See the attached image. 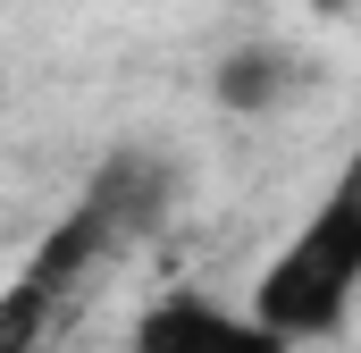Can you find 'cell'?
Masks as SVG:
<instances>
[{
    "mask_svg": "<svg viewBox=\"0 0 361 353\" xmlns=\"http://www.w3.org/2000/svg\"><path fill=\"white\" fill-rule=\"evenodd\" d=\"M353 303H361V152L311 202V219L294 227V244L252 277V303L244 311L269 337H286L294 353H311V345H328V337H345Z\"/></svg>",
    "mask_w": 361,
    "mask_h": 353,
    "instance_id": "6da1fadb",
    "label": "cell"
},
{
    "mask_svg": "<svg viewBox=\"0 0 361 353\" xmlns=\"http://www.w3.org/2000/svg\"><path fill=\"white\" fill-rule=\"evenodd\" d=\"M59 311H68V294H59L51 277L17 269V277L0 286V353H42L51 328H59Z\"/></svg>",
    "mask_w": 361,
    "mask_h": 353,
    "instance_id": "5b68a950",
    "label": "cell"
},
{
    "mask_svg": "<svg viewBox=\"0 0 361 353\" xmlns=\"http://www.w3.org/2000/svg\"><path fill=\"white\" fill-rule=\"evenodd\" d=\"M177 202H185V169L169 152H152V143L101 152L92 176H85V193H76V210L109 236V253H118V244H152V236L177 219Z\"/></svg>",
    "mask_w": 361,
    "mask_h": 353,
    "instance_id": "7a4b0ae2",
    "label": "cell"
},
{
    "mask_svg": "<svg viewBox=\"0 0 361 353\" xmlns=\"http://www.w3.org/2000/svg\"><path fill=\"white\" fill-rule=\"evenodd\" d=\"M302 85H311V59H302L294 42H235V51L210 68L219 109H235V118H269V109H286Z\"/></svg>",
    "mask_w": 361,
    "mask_h": 353,
    "instance_id": "277c9868",
    "label": "cell"
},
{
    "mask_svg": "<svg viewBox=\"0 0 361 353\" xmlns=\"http://www.w3.org/2000/svg\"><path fill=\"white\" fill-rule=\"evenodd\" d=\"M135 353H294V345L269 337L252 311H227V303H210V294H169V303L143 311Z\"/></svg>",
    "mask_w": 361,
    "mask_h": 353,
    "instance_id": "3957f363",
    "label": "cell"
}]
</instances>
